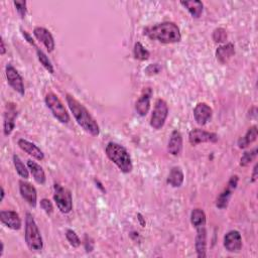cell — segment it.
<instances>
[{
    "label": "cell",
    "mask_w": 258,
    "mask_h": 258,
    "mask_svg": "<svg viewBox=\"0 0 258 258\" xmlns=\"http://www.w3.org/2000/svg\"><path fill=\"white\" fill-rule=\"evenodd\" d=\"M66 238H67V240L69 241V243H70L73 247L77 248V247H79V246L81 245V239L79 238L78 234H77L74 230H72V229H68V230L66 231Z\"/></svg>",
    "instance_id": "1f68e13d"
},
{
    "label": "cell",
    "mask_w": 258,
    "mask_h": 258,
    "mask_svg": "<svg viewBox=\"0 0 258 258\" xmlns=\"http://www.w3.org/2000/svg\"><path fill=\"white\" fill-rule=\"evenodd\" d=\"M235 55V46L233 43H225L220 45L216 51V58L218 62L223 64H227Z\"/></svg>",
    "instance_id": "44dd1931"
},
{
    "label": "cell",
    "mask_w": 258,
    "mask_h": 258,
    "mask_svg": "<svg viewBox=\"0 0 258 258\" xmlns=\"http://www.w3.org/2000/svg\"><path fill=\"white\" fill-rule=\"evenodd\" d=\"M137 217H138V220H139L140 224L142 225V227H144V226H145V221L143 220V217H142V215H141V214H138V215H137Z\"/></svg>",
    "instance_id": "ab89813d"
},
{
    "label": "cell",
    "mask_w": 258,
    "mask_h": 258,
    "mask_svg": "<svg viewBox=\"0 0 258 258\" xmlns=\"http://www.w3.org/2000/svg\"><path fill=\"white\" fill-rule=\"evenodd\" d=\"M18 143H19V147L24 152H26L27 154H29L34 158H36L38 160H43L44 158V153L35 143H32V142H30L26 139H23V138H21Z\"/></svg>",
    "instance_id": "ac0fdd59"
},
{
    "label": "cell",
    "mask_w": 258,
    "mask_h": 258,
    "mask_svg": "<svg viewBox=\"0 0 258 258\" xmlns=\"http://www.w3.org/2000/svg\"><path fill=\"white\" fill-rule=\"evenodd\" d=\"M24 238L26 245L31 251H41L43 248V241L41 235V231L38 224L35 221L34 216L30 213H26L25 216V231Z\"/></svg>",
    "instance_id": "277c9868"
},
{
    "label": "cell",
    "mask_w": 258,
    "mask_h": 258,
    "mask_svg": "<svg viewBox=\"0 0 258 258\" xmlns=\"http://www.w3.org/2000/svg\"><path fill=\"white\" fill-rule=\"evenodd\" d=\"M152 96L151 88H144L142 94L135 103V110L140 116H147L150 109V99Z\"/></svg>",
    "instance_id": "2e32d148"
},
{
    "label": "cell",
    "mask_w": 258,
    "mask_h": 258,
    "mask_svg": "<svg viewBox=\"0 0 258 258\" xmlns=\"http://www.w3.org/2000/svg\"><path fill=\"white\" fill-rule=\"evenodd\" d=\"M191 223L196 229L206 226V214L200 208L194 209L191 213Z\"/></svg>",
    "instance_id": "484cf974"
},
{
    "label": "cell",
    "mask_w": 258,
    "mask_h": 258,
    "mask_svg": "<svg viewBox=\"0 0 258 258\" xmlns=\"http://www.w3.org/2000/svg\"><path fill=\"white\" fill-rule=\"evenodd\" d=\"M257 179V165L254 166L253 169V173H252V182H255Z\"/></svg>",
    "instance_id": "f35d334b"
},
{
    "label": "cell",
    "mask_w": 258,
    "mask_h": 258,
    "mask_svg": "<svg viewBox=\"0 0 258 258\" xmlns=\"http://www.w3.org/2000/svg\"><path fill=\"white\" fill-rule=\"evenodd\" d=\"M0 221L12 230H20L22 228V219L15 211H1L0 212Z\"/></svg>",
    "instance_id": "e0dca14e"
},
{
    "label": "cell",
    "mask_w": 258,
    "mask_h": 258,
    "mask_svg": "<svg viewBox=\"0 0 258 258\" xmlns=\"http://www.w3.org/2000/svg\"><path fill=\"white\" fill-rule=\"evenodd\" d=\"M27 168L34 177V180L39 184V185H44L46 177H45V172L43 169L38 164L36 161L28 159L27 160Z\"/></svg>",
    "instance_id": "7402d4cb"
},
{
    "label": "cell",
    "mask_w": 258,
    "mask_h": 258,
    "mask_svg": "<svg viewBox=\"0 0 258 258\" xmlns=\"http://www.w3.org/2000/svg\"><path fill=\"white\" fill-rule=\"evenodd\" d=\"M224 247L228 252L237 253L242 248V236L239 231L231 230L224 236Z\"/></svg>",
    "instance_id": "4fadbf2b"
},
{
    "label": "cell",
    "mask_w": 258,
    "mask_h": 258,
    "mask_svg": "<svg viewBox=\"0 0 258 258\" xmlns=\"http://www.w3.org/2000/svg\"><path fill=\"white\" fill-rule=\"evenodd\" d=\"M20 192L22 199L31 207L36 208L38 203V192L31 184L20 181Z\"/></svg>",
    "instance_id": "9a60e30c"
},
{
    "label": "cell",
    "mask_w": 258,
    "mask_h": 258,
    "mask_svg": "<svg viewBox=\"0 0 258 258\" xmlns=\"http://www.w3.org/2000/svg\"><path fill=\"white\" fill-rule=\"evenodd\" d=\"M185 175L183 170L180 167H173L168 176V184L173 188H180L183 186Z\"/></svg>",
    "instance_id": "603a6c76"
},
{
    "label": "cell",
    "mask_w": 258,
    "mask_h": 258,
    "mask_svg": "<svg viewBox=\"0 0 258 258\" xmlns=\"http://www.w3.org/2000/svg\"><path fill=\"white\" fill-rule=\"evenodd\" d=\"M5 75L7 79L8 85L15 91L18 92L20 95L23 96L25 94L24 84H23V79L12 64H7L5 68Z\"/></svg>",
    "instance_id": "ba28073f"
},
{
    "label": "cell",
    "mask_w": 258,
    "mask_h": 258,
    "mask_svg": "<svg viewBox=\"0 0 258 258\" xmlns=\"http://www.w3.org/2000/svg\"><path fill=\"white\" fill-rule=\"evenodd\" d=\"M85 248H86V251L87 252H91L93 250V248H94L93 242H89L87 236H86V242H85Z\"/></svg>",
    "instance_id": "8d00e7d4"
},
{
    "label": "cell",
    "mask_w": 258,
    "mask_h": 258,
    "mask_svg": "<svg viewBox=\"0 0 258 258\" xmlns=\"http://www.w3.org/2000/svg\"><path fill=\"white\" fill-rule=\"evenodd\" d=\"M169 116V106L164 99H157L150 118V126L156 130L164 127Z\"/></svg>",
    "instance_id": "52a82bcc"
},
{
    "label": "cell",
    "mask_w": 258,
    "mask_h": 258,
    "mask_svg": "<svg viewBox=\"0 0 258 258\" xmlns=\"http://www.w3.org/2000/svg\"><path fill=\"white\" fill-rule=\"evenodd\" d=\"M13 165H14L16 172L19 173V175L21 177H22V179H24V180L28 179V176H29L28 169L22 163V160L21 159V157L19 155H16V154L13 155Z\"/></svg>",
    "instance_id": "4316f807"
},
{
    "label": "cell",
    "mask_w": 258,
    "mask_h": 258,
    "mask_svg": "<svg viewBox=\"0 0 258 258\" xmlns=\"http://www.w3.org/2000/svg\"><path fill=\"white\" fill-rule=\"evenodd\" d=\"M3 251H4V244L3 242H1V251H0V256L3 255Z\"/></svg>",
    "instance_id": "b9f144b4"
},
{
    "label": "cell",
    "mask_w": 258,
    "mask_h": 258,
    "mask_svg": "<svg viewBox=\"0 0 258 258\" xmlns=\"http://www.w3.org/2000/svg\"><path fill=\"white\" fill-rule=\"evenodd\" d=\"M34 36L39 42H41L46 47L48 53L54 52L56 47V43L50 30L43 26H37L34 29Z\"/></svg>",
    "instance_id": "5bb4252c"
},
{
    "label": "cell",
    "mask_w": 258,
    "mask_h": 258,
    "mask_svg": "<svg viewBox=\"0 0 258 258\" xmlns=\"http://www.w3.org/2000/svg\"><path fill=\"white\" fill-rule=\"evenodd\" d=\"M143 31L144 36L161 43H175L182 41L180 27L172 22H165L145 27Z\"/></svg>",
    "instance_id": "7a4b0ae2"
},
{
    "label": "cell",
    "mask_w": 258,
    "mask_h": 258,
    "mask_svg": "<svg viewBox=\"0 0 258 258\" xmlns=\"http://www.w3.org/2000/svg\"><path fill=\"white\" fill-rule=\"evenodd\" d=\"M54 189V200L60 212L63 214H69L73 210V197L71 191L59 184H56Z\"/></svg>",
    "instance_id": "8992f818"
},
{
    "label": "cell",
    "mask_w": 258,
    "mask_h": 258,
    "mask_svg": "<svg viewBox=\"0 0 258 258\" xmlns=\"http://www.w3.org/2000/svg\"><path fill=\"white\" fill-rule=\"evenodd\" d=\"M18 106L13 103H8L6 105V110L4 113L3 121V132L5 136H8L12 133L15 127V119L18 117Z\"/></svg>",
    "instance_id": "8fae6325"
},
{
    "label": "cell",
    "mask_w": 258,
    "mask_h": 258,
    "mask_svg": "<svg viewBox=\"0 0 258 258\" xmlns=\"http://www.w3.org/2000/svg\"><path fill=\"white\" fill-rule=\"evenodd\" d=\"M37 55H38V59L41 63L42 66L50 74H54L55 73V69H54V66L52 62L50 61V59H48V57L42 51L40 50V48L37 46Z\"/></svg>",
    "instance_id": "f1b7e54d"
},
{
    "label": "cell",
    "mask_w": 258,
    "mask_h": 258,
    "mask_svg": "<svg viewBox=\"0 0 258 258\" xmlns=\"http://www.w3.org/2000/svg\"><path fill=\"white\" fill-rule=\"evenodd\" d=\"M13 4L16 8V11H18V13L20 14L21 18L23 20L25 16H26V13H27V3L26 1H19V0H15V1H13Z\"/></svg>",
    "instance_id": "d6a6232c"
},
{
    "label": "cell",
    "mask_w": 258,
    "mask_h": 258,
    "mask_svg": "<svg viewBox=\"0 0 258 258\" xmlns=\"http://www.w3.org/2000/svg\"><path fill=\"white\" fill-rule=\"evenodd\" d=\"M105 152L107 157L115 164L117 168L124 173L131 172L133 170L132 159L127 150L116 142H109L106 145Z\"/></svg>",
    "instance_id": "3957f363"
},
{
    "label": "cell",
    "mask_w": 258,
    "mask_h": 258,
    "mask_svg": "<svg viewBox=\"0 0 258 258\" xmlns=\"http://www.w3.org/2000/svg\"><path fill=\"white\" fill-rule=\"evenodd\" d=\"M257 156V149H254L250 151H245L243 155L241 156L240 159V166L241 167H247L249 166L252 161L256 158Z\"/></svg>",
    "instance_id": "f546056e"
},
{
    "label": "cell",
    "mask_w": 258,
    "mask_h": 258,
    "mask_svg": "<svg viewBox=\"0 0 258 258\" xmlns=\"http://www.w3.org/2000/svg\"><path fill=\"white\" fill-rule=\"evenodd\" d=\"M133 56H134V59L138 61H147L150 59V53L149 52V50H147V48L142 45L141 43L137 42L133 47Z\"/></svg>",
    "instance_id": "83f0119b"
},
{
    "label": "cell",
    "mask_w": 258,
    "mask_h": 258,
    "mask_svg": "<svg viewBox=\"0 0 258 258\" xmlns=\"http://www.w3.org/2000/svg\"><path fill=\"white\" fill-rule=\"evenodd\" d=\"M212 39L215 43H225L228 39L227 36V31H226L225 28L223 27H218L213 31V35H212Z\"/></svg>",
    "instance_id": "4dcf8cb0"
},
{
    "label": "cell",
    "mask_w": 258,
    "mask_h": 258,
    "mask_svg": "<svg viewBox=\"0 0 258 258\" xmlns=\"http://www.w3.org/2000/svg\"><path fill=\"white\" fill-rule=\"evenodd\" d=\"M257 136H258V129H257V126L256 125H253V126H251L248 129L247 132L245 133V135L243 137H241L238 140V147H239V149L243 150V149H246L247 147H249V144L253 143L257 139Z\"/></svg>",
    "instance_id": "cb8c5ba5"
},
{
    "label": "cell",
    "mask_w": 258,
    "mask_h": 258,
    "mask_svg": "<svg viewBox=\"0 0 258 258\" xmlns=\"http://www.w3.org/2000/svg\"><path fill=\"white\" fill-rule=\"evenodd\" d=\"M181 4L187 8V10L194 19H199L204 10V4L199 0H194V1H182Z\"/></svg>",
    "instance_id": "d4e9b609"
},
{
    "label": "cell",
    "mask_w": 258,
    "mask_h": 258,
    "mask_svg": "<svg viewBox=\"0 0 258 258\" xmlns=\"http://www.w3.org/2000/svg\"><path fill=\"white\" fill-rule=\"evenodd\" d=\"M195 247L199 258H205L207 256V231L206 226L197 229V236L195 240Z\"/></svg>",
    "instance_id": "ffe728a7"
},
{
    "label": "cell",
    "mask_w": 258,
    "mask_h": 258,
    "mask_svg": "<svg viewBox=\"0 0 258 258\" xmlns=\"http://www.w3.org/2000/svg\"><path fill=\"white\" fill-rule=\"evenodd\" d=\"M66 100L77 123L92 136H98L100 134V127L88 109L70 94L66 95Z\"/></svg>",
    "instance_id": "6da1fadb"
},
{
    "label": "cell",
    "mask_w": 258,
    "mask_h": 258,
    "mask_svg": "<svg viewBox=\"0 0 258 258\" xmlns=\"http://www.w3.org/2000/svg\"><path fill=\"white\" fill-rule=\"evenodd\" d=\"M22 36H23V38L26 40V42L29 43V44H31V45H34V46H36L37 47V45H36V43H35V40L34 39H32V37L28 34V32L26 31V30H23V29H22Z\"/></svg>",
    "instance_id": "d590c367"
},
{
    "label": "cell",
    "mask_w": 258,
    "mask_h": 258,
    "mask_svg": "<svg viewBox=\"0 0 258 258\" xmlns=\"http://www.w3.org/2000/svg\"><path fill=\"white\" fill-rule=\"evenodd\" d=\"M189 141L194 147L206 142L216 143L218 141V135L214 132H209L200 128H195L189 133Z\"/></svg>",
    "instance_id": "9c48e42d"
},
{
    "label": "cell",
    "mask_w": 258,
    "mask_h": 258,
    "mask_svg": "<svg viewBox=\"0 0 258 258\" xmlns=\"http://www.w3.org/2000/svg\"><path fill=\"white\" fill-rule=\"evenodd\" d=\"M161 71V66L158 64H150L149 66L145 68L144 73L149 75V76H153V75H157L159 74Z\"/></svg>",
    "instance_id": "836d02e7"
},
{
    "label": "cell",
    "mask_w": 258,
    "mask_h": 258,
    "mask_svg": "<svg viewBox=\"0 0 258 258\" xmlns=\"http://www.w3.org/2000/svg\"><path fill=\"white\" fill-rule=\"evenodd\" d=\"M238 175H232L230 177V180L228 182V185H227V188H226L220 195L218 196L217 200H216V207L218 209H225L227 208L228 206V203L232 197V194L234 192V190L237 188V185H238Z\"/></svg>",
    "instance_id": "30bf717a"
},
{
    "label": "cell",
    "mask_w": 258,
    "mask_h": 258,
    "mask_svg": "<svg viewBox=\"0 0 258 258\" xmlns=\"http://www.w3.org/2000/svg\"><path fill=\"white\" fill-rule=\"evenodd\" d=\"M182 150H183V135L179 130H173L171 134L168 143V150L172 155L176 156L182 152Z\"/></svg>",
    "instance_id": "d6986e66"
},
{
    "label": "cell",
    "mask_w": 258,
    "mask_h": 258,
    "mask_svg": "<svg viewBox=\"0 0 258 258\" xmlns=\"http://www.w3.org/2000/svg\"><path fill=\"white\" fill-rule=\"evenodd\" d=\"M213 116V109L210 107L205 102H200L194 108V118H195L196 122L204 126L206 125L210 120H211Z\"/></svg>",
    "instance_id": "7c38bea8"
},
{
    "label": "cell",
    "mask_w": 258,
    "mask_h": 258,
    "mask_svg": "<svg viewBox=\"0 0 258 258\" xmlns=\"http://www.w3.org/2000/svg\"><path fill=\"white\" fill-rule=\"evenodd\" d=\"M0 43H1V52H0V54H1V56H4L5 53H6V48H5L4 41H3L2 38H1V40H0Z\"/></svg>",
    "instance_id": "74e56055"
},
{
    "label": "cell",
    "mask_w": 258,
    "mask_h": 258,
    "mask_svg": "<svg viewBox=\"0 0 258 258\" xmlns=\"http://www.w3.org/2000/svg\"><path fill=\"white\" fill-rule=\"evenodd\" d=\"M44 102L46 107L51 110L54 117L63 124H67L70 121V115L64 108L63 102L59 97L54 93H47L45 95Z\"/></svg>",
    "instance_id": "5b68a950"
},
{
    "label": "cell",
    "mask_w": 258,
    "mask_h": 258,
    "mask_svg": "<svg viewBox=\"0 0 258 258\" xmlns=\"http://www.w3.org/2000/svg\"><path fill=\"white\" fill-rule=\"evenodd\" d=\"M4 196H5V192H4L3 187H1V202L4 200Z\"/></svg>",
    "instance_id": "60d3db41"
},
{
    "label": "cell",
    "mask_w": 258,
    "mask_h": 258,
    "mask_svg": "<svg viewBox=\"0 0 258 258\" xmlns=\"http://www.w3.org/2000/svg\"><path fill=\"white\" fill-rule=\"evenodd\" d=\"M41 208L47 215H51L54 212V206L48 199H43L41 201Z\"/></svg>",
    "instance_id": "e575fe53"
}]
</instances>
